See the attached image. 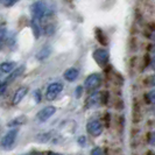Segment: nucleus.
Segmentation results:
<instances>
[{"label":"nucleus","instance_id":"obj_1","mask_svg":"<svg viewBox=\"0 0 155 155\" xmlns=\"http://www.w3.org/2000/svg\"><path fill=\"white\" fill-rule=\"evenodd\" d=\"M107 101V92H93L89 98L86 104L89 107H99Z\"/></svg>","mask_w":155,"mask_h":155},{"label":"nucleus","instance_id":"obj_2","mask_svg":"<svg viewBox=\"0 0 155 155\" xmlns=\"http://www.w3.org/2000/svg\"><path fill=\"white\" fill-rule=\"evenodd\" d=\"M101 84V77L99 74H92L90 76H87V78L84 82V87L86 91H94L97 90V87H99Z\"/></svg>","mask_w":155,"mask_h":155},{"label":"nucleus","instance_id":"obj_3","mask_svg":"<svg viewBox=\"0 0 155 155\" xmlns=\"http://www.w3.org/2000/svg\"><path fill=\"white\" fill-rule=\"evenodd\" d=\"M16 135H18V131L16 130H12L8 133L5 134V137L1 139V142H0V146L5 149H9V148L13 147L14 142H15Z\"/></svg>","mask_w":155,"mask_h":155},{"label":"nucleus","instance_id":"obj_4","mask_svg":"<svg viewBox=\"0 0 155 155\" xmlns=\"http://www.w3.org/2000/svg\"><path fill=\"white\" fill-rule=\"evenodd\" d=\"M63 90V85L61 83L56 82V83H51L50 85L48 86L47 89V92H46V97L48 101H54L55 98L62 92Z\"/></svg>","mask_w":155,"mask_h":155},{"label":"nucleus","instance_id":"obj_5","mask_svg":"<svg viewBox=\"0 0 155 155\" xmlns=\"http://www.w3.org/2000/svg\"><path fill=\"white\" fill-rule=\"evenodd\" d=\"M31 13H33V15H34L35 19H38V20L42 19L47 13L46 4L43 1H36V2H34L33 6H31Z\"/></svg>","mask_w":155,"mask_h":155},{"label":"nucleus","instance_id":"obj_6","mask_svg":"<svg viewBox=\"0 0 155 155\" xmlns=\"http://www.w3.org/2000/svg\"><path fill=\"white\" fill-rule=\"evenodd\" d=\"M86 130L92 137H99L103 133V125L99 120H90L86 125Z\"/></svg>","mask_w":155,"mask_h":155},{"label":"nucleus","instance_id":"obj_7","mask_svg":"<svg viewBox=\"0 0 155 155\" xmlns=\"http://www.w3.org/2000/svg\"><path fill=\"white\" fill-rule=\"evenodd\" d=\"M109 51L106 49H96L93 51V58L94 61L98 63L99 65H105L106 63L109 62Z\"/></svg>","mask_w":155,"mask_h":155},{"label":"nucleus","instance_id":"obj_8","mask_svg":"<svg viewBox=\"0 0 155 155\" xmlns=\"http://www.w3.org/2000/svg\"><path fill=\"white\" fill-rule=\"evenodd\" d=\"M56 112V109L54 106H46L45 109H42L38 113V119L40 121H47L51 116H54V113Z\"/></svg>","mask_w":155,"mask_h":155},{"label":"nucleus","instance_id":"obj_9","mask_svg":"<svg viewBox=\"0 0 155 155\" xmlns=\"http://www.w3.org/2000/svg\"><path fill=\"white\" fill-rule=\"evenodd\" d=\"M23 71H25V65H20L19 68H16V69H13L11 72H9V76L6 78V83L7 84H11V83H13L14 81H15L18 77H20L21 75L23 74Z\"/></svg>","mask_w":155,"mask_h":155},{"label":"nucleus","instance_id":"obj_10","mask_svg":"<svg viewBox=\"0 0 155 155\" xmlns=\"http://www.w3.org/2000/svg\"><path fill=\"white\" fill-rule=\"evenodd\" d=\"M28 92V87L26 86H22V87H19V90H16V92L14 93L13 96V101H12V104L13 105H18L20 101H22L23 98L26 97V94Z\"/></svg>","mask_w":155,"mask_h":155},{"label":"nucleus","instance_id":"obj_11","mask_svg":"<svg viewBox=\"0 0 155 155\" xmlns=\"http://www.w3.org/2000/svg\"><path fill=\"white\" fill-rule=\"evenodd\" d=\"M78 70L76 68H69L68 70H65L64 72V78L68 81V82H74L76 81L78 77Z\"/></svg>","mask_w":155,"mask_h":155},{"label":"nucleus","instance_id":"obj_12","mask_svg":"<svg viewBox=\"0 0 155 155\" xmlns=\"http://www.w3.org/2000/svg\"><path fill=\"white\" fill-rule=\"evenodd\" d=\"M27 121V118L25 116H19L18 118L11 120L7 124L8 127H15V126H21V125H25V123Z\"/></svg>","mask_w":155,"mask_h":155},{"label":"nucleus","instance_id":"obj_13","mask_svg":"<svg viewBox=\"0 0 155 155\" xmlns=\"http://www.w3.org/2000/svg\"><path fill=\"white\" fill-rule=\"evenodd\" d=\"M50 47H43L41 50H40L39 53L36 54V58L39 60V61H43V60H46L47 57L50 55Z\"/></svg>","mask_w":155,"mask_h":155},{"label":"nucleus","instance_id":"obj_14","mask_svg":"<svg viewBox=\"0 0 155 155\" xmlns=\"http://www.w3.org/2000/svg\"><path fill=\"white\" fill-rule=\"evenodd\" d=\"M31 29H33V33H34V36L36 38V39H39L40 35H41V27H40L39 25V21H38V19H33L31 20Z\"/></svg>","mask_w":155,"mask_h":155},{"label":"nucleus","instance_id":"obj_15","mask_svg":"<svg viewBox=\"0 0 155 155\" xmlns=\"http://www.w3.org/2000/svg\"><path fill=\"white\" fill-rule=\"evenodd\" d=\"M15 63L14 62H4L0 64V71L5 72V74H9L12 70L14 69Z\"/></svg>","mask_w":155,"mask_h":155},{"label":"nucleus","instance_id":"obj_16","mask_svg":"<svg viewBox=\"0 0 155 155\" xmlns=\"http://www.w3.org/2000/svg\"><path fill=\"white\" fill-rule=\"evenodd\" d=\"M6 40H7V31L2 28L0 29V49L6 43Z\"/></svg>","mask_w":155,"mask_h":155},{"label":"nucleus","instance_id":"obj_17","mask_svg":"<svg viewBox=\"0 0 155 155\" xmlns=\"http://www.w3.org/2000/svg\"><path fill=\"white\" fill-rule=\"evenodd\" d=\"M147 101L149 103H152V104H154L155 105V90H150L149 92L147 93Z\"/></svg>","mask_w":155,"mask_h":155},{"label":"nucleus","instance_id":"obj_18","mask_svg":"<svg viewBox=\"0 0 155 155\" xmlns=\"http://www.w3.org/2000/svg\"><path fill=\"white\" fill-rule=\"evenodd\" d=\"M16 1L18 0H0V4H2L6 7H11V6H13L15 4Z\"/></svg>","mask_w":155,"mask_h":155},{"label":"nucleus","instance_id":"obj_19","mask_svg":"<svg viewBox=\"0 0 155 155\" xmlns=\"http://www.w3.org/2000/svg\"><path fill=\"white\" fill-rule=\"evenodd\" d=\"M148 142H149L150 145L155 146V132L149 133V135H148Z\"/></svg>","mask_w":155,"mask_h":155},{"label":"nucleus","instance_id":"obj_20","mask_svg":"<svg viewBox=\"0 0 155 155\" xmlns=\"http://www.w3.org/2000/svg\"><path fill=\"white\" fill-rule=\"evenodd\" d=\"M7 85L8 84L6 83V82H1V81H0V96H1V94H4V92L6 91Z\"/></svg>","mask_w":155,"mask_h":155},{"label":"nucleus","instance_id":"obj_21","mask_svg":"<svg viewBox=\"0 0 155 155\" xmlns=\"http://www.w3.org/2000/svg\"><path fill=\"white\" fill-rule=\"evenodd\" d=\"M91 155H104V153H103L101 148L96 147V148H93V149H92V152H91Z\"/></svg>","mask_w":155,"mask_h":155},{"label":"nucleus","instance_id":"obj_22","mask_svg":"<svg viewBox=\"0 0 155 155\" xmlns=\"http://www.w3.org/2000/svg\"><path fill=\"white\" fill-rule=\"evenodd\" d=\"M82 91H83V87L82 86H77V89H76V97L77 98H79L82 96Z\"/></svg>","mask_w":155,"mask_h":155},{"label":"nucleus","instance_id":"obj_23","mask_svg":"<svg viewBox=\"0 0 155 155\" xmlns=\"http://www.w3.org/2000/svg\"><path fill=\"white\" fill-rule=\"evenodd\" d=\"M35 101L40 103L41 101V92L40 91H35Z\"/></svg>","mask_w":155,"mask_h":155},{"label":"nucleus","instance_id":"obj_24","mask_svg":"<svg viewBox=\"0 0 155 155\" xmlns=\"http://www.w3.org/2000/svg\"><path fill=\"white\" fill-rule=\"evenodd\" d=\"M148 83H149L150 85L155 86V75H154V76H152V77H149V79H148Z\"/></svg>","mask_w":155,"mask_h":155},{"label":"nucleus","instance_id":"obj_25","mask_svg":"<svg viewBox=\"0 0 155 155\" xmlns=\"http://www.w3.org/2000/svg\"><path fill=\"white\" fill-rule=\"evenodd\" d=\"M78 142H81V145L83 146V145H84V142H85V139H84V138L82 137V138H79V140H78Z\"/></svg>","mask_w":155,"mask_h":155},{"label":"nucleus","instance_id":"obj_26","mask_svg":"<svg viewBox=\"0 0 155 155\" xmlns=\"http://www.w3.org/2000/svg\"><path fill=\"white\" fill-rule=\"evenodd\" d=\"M152 68L155 70V56L153 57V60H152Z\"/></svg>","mask_w":155,"mask_h":155},{"label":"nucleus","instance_id":"obj_27","mask_svg":"<svg viewBox=\"0 0 155 155\" xmlns=\"http://www.w3.org/2000/svg\"><path fill=\"white\" fill-rule=\"evenodd\" d=\"M47 155H61V154H58V153H55V152H49Z\"/></svg>","mask_w":155,"mask_h":155},{"label":"nucleus","instance_id":"obj_28","mask_svg":"<svg viewBox=\"0 0 155 155\" xmlns=\"http://www.w3.org/2000/svg\"><path fill=\"white\" fill-rule=\"evenodd\" d=\"M152 51H153V54H155V46L152 48Z\"/></svg>","mask_w":155,"mask_h":155},{"label":"nucleus","instance_id":"obj_29","mask_svg":"<svg viewBox=\"0 0 155 155\" xmlns=\"http://www.w3.org/2000/svg\"><path fill=\"white\" fill-rule=\"evenodd\" d=\"M152 111H153V113L155 114V106H153V109H152Z\"/></svg>","mask_w":155,"mask_h":155},{"label":"nucleus","instance_id":"obj_30","mask_svg":"<svg viewBox=\"0 0 155 155\" xmlns=\"http://www.w3.org/2000/svg\"><path fill=\"white\" fill-rule=\"evenodd\" d=\"M148 155H153V153L152 152H148Z\"/></svg>","mask_w":155,"mask_h":155}]
</instances>
